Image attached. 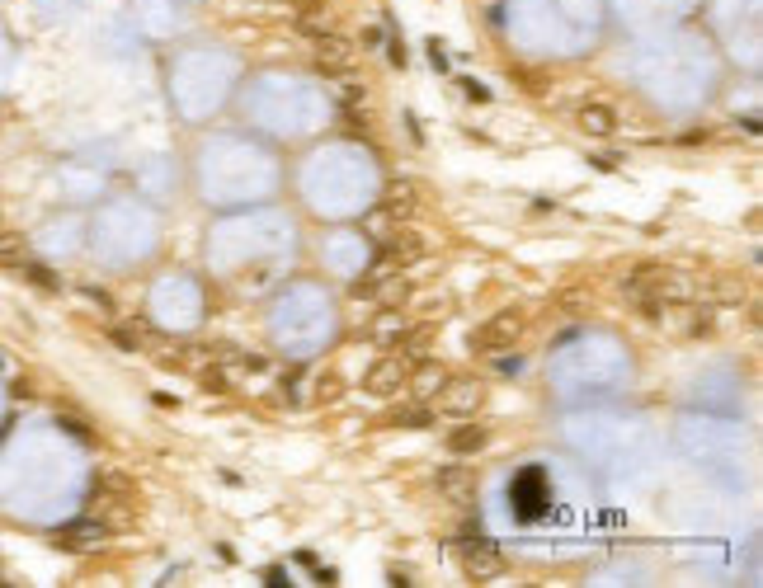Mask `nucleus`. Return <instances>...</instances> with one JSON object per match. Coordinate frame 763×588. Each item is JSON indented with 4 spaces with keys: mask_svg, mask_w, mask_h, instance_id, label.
<instances>
[{
    "mask_svg": "<svg viewBox=\"0 0 763 588\" xmlns=\"http://www.w3.org/2000/svg\"><path fill=\"white\" fill-rule=\"evenodd\" d=\"M19 268H24V278L33 283V288H48V292L57 288V273H52V268H43V264H28V259L19 264Z\"/></svg>",
    "mask_w": 763,
    "mask_h": 588,
    "instance_id": "a211bd4d",
    "label": "nucleus"
},
{
    "mask_svg": "<svg viewBox=\"0 0 763 588\" xmlns=\"http://www.w3.org/2000/svg\"><path fill=\"white\" fill-rule=\"evenodd\" d=\"M429 62H434V66H438V71H443V66H447V57H443V47H438V38H434V43H429Z\"/></svg>",
    "mask_w": 763,
    "mask_h": 588,
    "instance_id": "4be33fe9",
    "label": "nucleus"
},
{
    "mask_svg": "<svg viewBox=\"0 0 763 588\" xmlns=\"http://www.w3.org/2000/svg\"><path fill=\"white\" fill-rule=\"evenodd\" d=\"M434 485H438V494L447 504H457V509H472L476 504V470L472 466H438Z\"/></svg>",
    "mask_w": 763,
    "mask_h": 588,
    "instance_id": "6e6552de",
    "label": "nucleus"
},
{
    "mask_svg": "<svg viewBox=\"0 0 763 588\" xmlns=\"http://www.w3.org/2000/svg\"><path fill=\"white\" fill-rule=\"evenodd\" d=\"M203 386H208V391H226V377L217 372V367H203Z\"/></svg>",
    "mask_w": 763,
    "mask_h": 588,
    "instance_id": "412c9836",
    "label": "nucleus"
},
{
    "mask_svg": "<svg viewBox=\"0 0 763 588\" xmlns=\"http://www.w3.org/2000/svg\"><path fill=\"white\" fill-rule=\"evenodd\" d=\"M523 311L518 306H504V311H495V315H486L481 325L472 329V349L476 353H495V349H513V339L523 334Z\"/></svg>",
    "mask_w": 763,
    "mask_h": 588,
    "instance_id": "7ed1b4c3",
    "label": "nucleus"
},
{
    "mask_svg": "<svg viewBox=\"0 0 763 588\" xmlns=\"http://www.w3.org/2000/svg\"><path fill=\"white\" fill-rule=\"evenodd\" d=\"M386 424H391V429H429V424H434V409L429 405H406V409H391Z\"/></svg>",
    "mask_w": 763,
    "mask_h": 588,
    "instance_id": "dca6fc26",
    "label": "nucleus"
},
{
    "mask_svg": "<svg viewBox=\"0 0 763 588\" xmlns=\"http://www.w3.org/2000/svg\"><path fill=\"white\" fill-rule=\"evenodd\" d=\"M486 443H490V429L486 424H472V419L447 433V452H452V457H476Z\"/></svg>",
    "mask_w": 763,
    "mask_h": 588,
    "instance_id": "9b49d317",
    "label": "nucleus"
},
{
    "mask_svg": "<svg viewBox=\"0 0 763 588\" xmlns=\"http://www.w3.org/2000/svg\"><path fill=\"white\" fill-rule=\"evenodd\" d=\"M424 254H429V240H424L420 231H391L386 240H382V259H391V264H401V268H410V264H420Z\"/></svg>",
    "mask_w": 763,
    "mask_h": 588,
    "instance_id": "1a4fd4ad",
    "label": "nucleus"
},
{
    "mask_svg": "<svg viewBox=\"0 0 763 588\" xmlns=\"http://www.w3.org/2000/svg\"><path fill=\"white\" fill-rule=\"evenodd\" d=\"M462 570L472 579H495L504 570V555H500V546L490 541V536H481V532H462Z\"/></svg>",
    "mask_w": 763,
    "mask_h": 588,
    "instance_id": "20e7f679",
    "label": "nucleus"
},
{
    "mask_svg": "<svg viewBox=\"0 0 763 588\" xmlns=\"http://www.w3.org/2000/svg\"><path fill=\"white\" fill-rule=\"evenodd\" d=\"M509 499H513V518H518V523L542 518L547 504H552V494H547V470H542V466H523L518 475H513V485H509Z\"/></svg>",
    "mask_w": 763,
    "mask_h": 588,
    "instance_id": "f03ea898",
    "label": "nucleus"
},
{
    "mask_svg": "<svg viewBox=\"0 0 763 588\" xmlns=\"http://www.w3.org/2000/svg\"><path fill=\"white\" fill-rule=\"evenodd\" d=\"M622 292H627V301H632L645 320H664L669 306H679V301L693 297L688 278L674 273V268H664V264H636L632 273H627V283H622Z\"/></svg>",
    "mask_w": 763,
    "mask_h": 588,
    "instance_id": "f257e3e1",
    "label": "nucleus"
},
{
    "mask_svg": "<svg viewBox=\"0 0 763 588\" xmlns=\"http://www.w3.org/2000/svg\"><path fill=\"white\" fill-rule=\"evenodd\" d=\"M457 90L467 94V99H476V104H486V99H490V90H486V85H481V80H462Z\"/></svg>",
    "mask_w": 763,
    "mask_h": 588,
    "instance_id": "aec40b11",
    "label": "nucleus"
},
{
    "mask_svg": "<svg viewBox=\"0 0 763 588\" xmlns=\"http://www.w3.org/2000/svg\"><path fill=\"white\" fill-rule=\"evenodd\" d=\"M443 381H447V367L434 363V358H420V367L406 377V386H410V395H415V400H424V405H429V400L443 391Z\"/></svg>",
    "mask_w": 763,
    "mask_h": 588,
    "instance_id": "9d476101",
    "label": "nucleus"
},
{
    "mask_svg": "<svg viewBox=\"0 0 763 588\" xmlns=\"http://www.w3.org/2000/svg\"><path fill=\"white\" fill-rule=\"evenodd\" d=\"M24 259H28L24 240H19V235H0V264H5V268H19Z\"/></svg>",
    "mask_w": 763,
    "mask_h": 588,
    "instance_id": "f3484780",
    "label": "nucleus"
},
{
    "mask_svg": "<svg viewBox=\"0 0 763 588\" xmlns=\"http://www.w3.org/2000/svg\"><path fill=\"white\" fill-rule=\"evenodd\" d=\"M340 395H344V386H340V377H330V372H325V377H321V381H316V400H321V405H335V400H340Z\"/></svg>",
    "mask_w": 763,
    "mask_h": 588,
    "instance_id": "6ab92c4d",
    "label": "nucleus"
},
{
    "mask_svg": "<svg viewBox=\"0 0 763 588\" xmlns=\"http://www.w3.org/2000/svg\"><path fill=\"white\" fill-rule=\"evenodd\" d=\"M104 536H108L104 523H71V527H62V532H57V546H71V550H80V546H104Z\"/></svg>",
    "mask_w": 763,
    "mask_h": 588,
    "instance_id": "4468645a",
    "label": "nucleus"
},
{
    "mask_svg": "<svg viewBox=\"0 0 763 588\" xmlns=\"http://www.w3.org/2000/svg\"><path fill=\"white\" fill-rule=\"evenodd\" d=\"M434 400H438V409H443V414L467 419V414H476V409L486 405V386H481L476 377H447L443 391H438Z\"/></svg>",
    "mask_w": 763,
    "mask_h": 588,
    "instance_id": "39448f33",
    "label": "nucleus"
},
{
    "mask_svg": "<svg viewBox=\"0 0 763 588\" xmlns=\"http://www.w3.org/2000/svg\"><path fill=\"white\" fill-rule=\"evenodd\" d=\"M382 212H391V217H410V212H415V188H410V183H386V193H382Z\"/></svg>",
    "mask_w": 763,
    "mask_h": 588,
    "instance_id": "2eb2a0df",
    "label": "nucleus"
},
{
    "mask_svg": "<svg viewBox=\"0 0 763 588\" xmlns=\"http://www.w3.org/2000/svg\"><path fill=\"white\" fill-rule=\"evenodd\" d=\"M311 62H316V71L321 76H344V71H354V62H358V52H354V43L349 38H340L335 28L330 33H321V38H311Z\"/></svg>",
    "mask_w": 763,
    "mask_h": 588,
    "instance_id": "0eeeda50",
    "label": "nucleus"
},
{
    "mask_svg": "<svg viewBox=\"0 0 763 588\" xmlns=\"http://www.w3.org/2000/svg\"><path fill=\"white\" fill-rule=\"evenodd\" d=\"M391 66H406V43H391Z\"/></svg>",
    "mask_w": 763,
    "mask_h": 588,
    "instance_id": "5701e85b",
    "label": "nucleus"
},
{
    "mask_svg": "<svg viewBox=\"0 0 763 588\" xmlns=\"http://www.w3.org/2000/svg\"><path fill=\"white\" fill-rule=\"evenodd\" d=\"M702 297H707V301H721V306H735V301H745V278H735V273H711V278H702Z\"/></svg>",
    "mask_w": 763,
    "mask_h": 588,
    "instance_id": "ddd939ff",
    "label": "nucleus"
},
{
    "mask_svg": "<svg viewBox=\"0 0 763 588\" xmlns=\"http://www.w3.org/2000/svg\"><path fill=\"white\" fill-rule=\"evenodd\" d=\"M406 377H410V363L401 358V353H382L377 363L368 367V377H363V391L368 395H377V400H386V395H396L401 386H406Z\"/></svg>",
    "mask_w": 763,
    "mask_h": 588,
    "instance_id": "423d86ee",
    "label": "nucleus"
},
{
    "mask_svg": "<svg viewBox=\"0 0 763 588\" xmlns=\"http://www.w3.org/2000/svg\"><path fill=\"white\" fill-rule=\"evenodd\" d=\"M575 123H579L584 137H613V132H618V113H613L608 104H584L575 113Z\"/></svg>",
    "mask_w": 763,
    "mask_h": 588,
    "instance_id": "f8f14e48",
    "label": "nucleus"
}]
</instances>
